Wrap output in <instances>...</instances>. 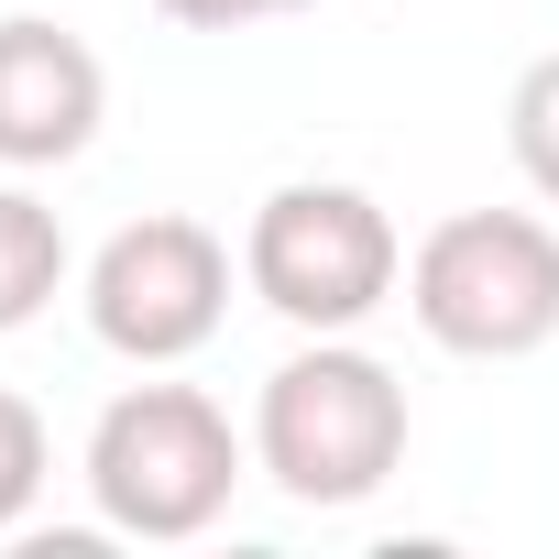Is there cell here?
Segmentation results:
<instances>
[{"instance_id":"cell-1","label":"cell","mask_w":559,"mask_h":559,"mask_svg":"<svg viewBox=\"0 0 559 559\" xmlns=\"http://www.w3.org/2000/svg\"><path fill=\"white\" fill-rule=\"evenodd\" d=\"M252 461L308 515L373 504L395 483V461H406V384H395V362L352 352V330L286 352L263 373V395H252Z\"/></svg>"},{"instance_id":"cell-2","label":"cell","mask_w":559,"mask_h":559,"mask_svg":"<svg viewBox=\"0 0 559 559\" xmlns=\"http://www.w3.org/2000/svg\"><path fill=\"white\" fill-rule=\"evenodd\" d=\"M230 483H241V439H230V406H209L198 384H132L88 428V504L121 537H154V548L209 537L230 515Z\"/></svg>"},{"instance_id":"cell-3","label":"cell","mask_w":559,"mask_h":559,"mask_svg":"<svg viewBox=\"0 0 559 559\" xmlns=\"http://www.w3.org/2000/svg\"><path fill=\"white\" fill-rule=\"evenodd\" d=\"M406 308L461 362H526L559 341V230L526 209H461L406 252Z\"/></svg>"},{"instance_id":"cell-4","label":"cell","mask_w":559,"mask_h":559,"mask_svg":"<svg viewBox=\"0 0 559 559\" xmlns=\"http://www.w3.org/2000/svg\"><path fill=\"white\" fill-rule=\"evenodd\" d=\"M241 286L308 330V341H341L362 330L395 286H406V241L395 219L362 198V187H330V176H297V187H274L241 230Z\"/></svg>"},{"instance_id":"cell-5","label":"cell","mask_w":559,"mask_h":559,"mask_svg":"<svg viewBox=\"0 0 559 559\" xmlns=\"http://www.w3.org/2000/svg\"><path fill=\"white\" fill-rule=\"evenodd\" d=\"M230 319V241L187 209H154V219H121L99 252H88V330L99 352L121 362H187L209 352Z\"/></svg>"},{"instance_id":"cell-6","label":"cell","mask_w":559,"mask_h":559,"mask_svg":"<svg viewBox=\"0 0 559 559\" xmlns=\"http://www.w3.org/2000/svg\"><path fill=\"white\" fill-rule=\"evenodd\" d=\"M110 121V78L99 56L45 23V12H12L0 23V165L12 176H45V165H78Z\"/></svg>"},{"instance_id":"cell-7","label":"cell","mask_w":559,"mask_h":559,"mask_svg":"<svg viewBox=\"0 0 559 559\" xmlns=\"http://www.w3.org/2000/svg\"><path fill=\"white\" fill-rule=\"evenodd\" d=\"M67 297V230L34 187H0V341L34 330L45 308Z\"/></svg>"},{"instance_id":"cell-8","label":"cell","mask_w":559,"mask_h":559,"mask_svg":"<svg viewBox=\"0 0 559 559\" xmlns=\"http://www.w3.org/2000/svg\"><path fill=\"white\" fill-rule=\"evenodd\" d=\"M504 143H515V176L559 209V56H537L504 99Z\"/></svg>"},{"instance_id":"cell-9","label":"cell","mask_w":559,"mask_h":559,"mask_svg":"<svg viewBox=\"0 0 559 559\" xmlns=\"http://www.w3.org/2000/svg\"><path fill=\"white\" fill-rule=\"evenodd\" d=\"M45 472H56V439H45L34 395H12V384H0V537H12V526L45 504Z\"/></svg>"},{"instance_id":"cell-10","label":"cell","mask_w":559,"mask_h":559,"mask_svg":"<svg viewBox=\"0 0 559 559\" xmlns=\"http://www.w3.org/2000/svg\"><path fill=\"white\" fill-rule=\"evenodd\" d=\"M165 23H187V34H241V23H274L286 0H154Z\"/></svg>"},{"instance_id":"cell-11","label":"cell","mask_w":559,"mask_h":559,"mask_svg":"<svg viewBox=\"0 0 559 559\" xmlns=\"http://www.w3.org/2000/svg\"><path fill=\"white\" fill-rule=\"evenodd\" d=\"M286 12H319V0H286Z\"/></svg>"}]
</instances>
